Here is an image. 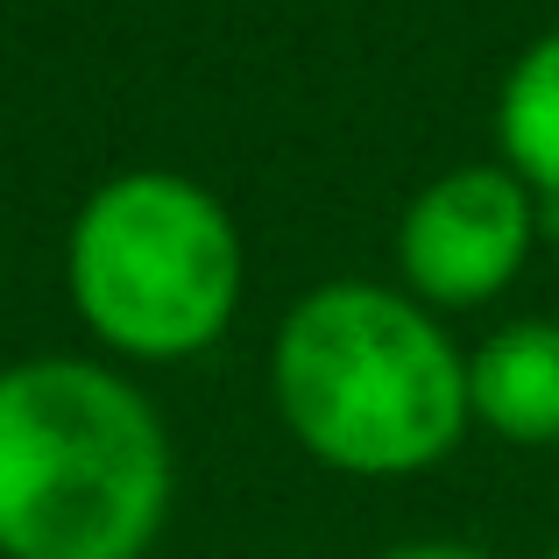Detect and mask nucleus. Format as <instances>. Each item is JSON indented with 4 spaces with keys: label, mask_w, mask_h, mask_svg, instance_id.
I'll return each mask as SVG.
<instances>
[{
    "label": "nucleus",
    "mask_w": 559,
    "mask_h": 559,
    "mask_svg": "<svg viewBox=\"0 0 559 559\" xmlns=\"http://www.w3.org/2000/svg\"><path fill=\"white\" fill-rule=\"evenodd\" d=\"M270 396L319 467L425 475L467 432V361L425 305L382 284H319L284 312Z\"/></svg>",
    "instance_id": "nucleus-1"
},
{
    "label": "nucleus",
    "mask_w": 559,
    "mask_h": 559,
    "mask_svg": "<svg viewBox=\"0 0 559 559\" xmlns=\"http://www.w3.org/2000/svg\"><path fill=\"white\" fill-rule=\"evenodd\" d=\"M170 510V432L135 382L43 355L0 369V552L142 559Z\"/></svg>",
    "instance_id": "nucleus-2"
},
{
    "label": "nucleus",
    "mask_w": 559,
    "mask_h": 559,
    "mask_svg": "<svg viewBox=\"0 0 559 559\" xmlns=\"http://www.w3.org/2000/svg\"><path fill=\"white\" fill-rule=\"evenodd\" d=\"M241 227L199 178L121 170L79 205L64 284L79 319L128 361H185L234 326Z\"/></svg>",
    "instance_id": "nucleus-3"
},
{
    "label": "nucleus",
    "mask_w": 559,
    "mask_h": 559,
    "mask_svg": "<svg viewBox=\"0 0 559 559\" xmlns=\"http://www.w3.org/2000/svg\"><path fill=\"white\" fill-rule=\"evenodd\" d=\"M538 241V191L510 164H461L404 205L396 270L425 305H489Z\"/></svg>",
    "instance_id": "nucleus-4"
},
{
    "label": "nucleus",
    "mask_w": 559,
    "mask_h": 559,
    "mask_svg": "<svg viewBox=\"0 0 559 559\" xmlns=\"http://www.w3.org/2000/svg\"><path fill=\"white\" fill-rule=\"evenodd\" d=\"M467 411L496 439L552 447L559 439V319H518L467 355Z\"/></svg>",
    "instance_id": "nucleus-5"
},
{
    "label": "nucleus",
    "mask_w": 559,
    "mask_h": 559,
    "mask_svg": "<svg viewBox=\"0 0 559 559\" xmlns=\"http://www.w3.org/2000/svg\"><path fill=\"white\" fill-rule=\"evenodd\" d=\"M496 150L538 199H559V28L538 36L496 93Z\"/></svg>",
    "instance_id": "nucleus-6"
},
{
    "label": "nucleus",
    "mask_w": 559,
    "mask_h": 559,
    "mask_svg": "<svg viewBox=\"0 0 559 559\" xmlns=\"http://www.w3.org/2000/svg\"><path fill=\"white\" fill-rule=\"evenodd\" d=\"M382 559H489V552H467V546H396Z\"/></svg>",
    "instance_id": "nucleus-7"
},
{
    "label": "nucleus",
    "mask_w": 559,
    "mask_h": 559,
    "mask_svg": "<svg viewBox=\"0 0 559 559\" xmlns=\"http://www.w3.org/2000/svg\"><path fill=\"white\" fill-rule=\"evenodd\" d=\"M552 559H559V552H552Z\"/></svg>",
    "instance_id": "nucleus-8"
}]
</instances>
